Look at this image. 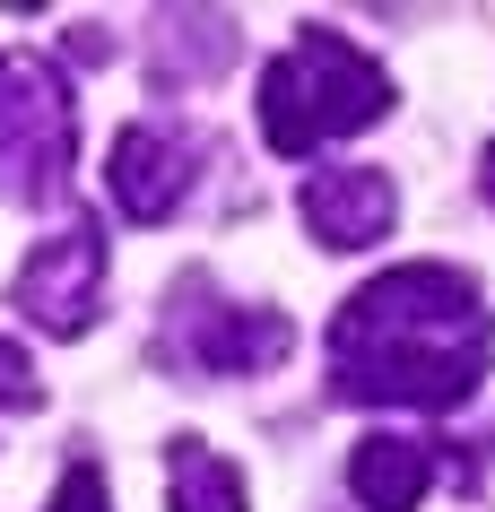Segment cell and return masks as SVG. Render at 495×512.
<instances>
[{
  "instance_id": "1",
  "label": "cell",
  "mask_w": 495,
  "mask_h": 512,
  "mask_svg": "<svg viewBox=\"0 0 495 512\" xmlns=\"http://www.w3.org/2000/svg\"><path fill=\"white\" fill-rule=\"evenodd\" d=\"M487 296L452 261L365 278L330 322V391L348 408H461L487 382Z\"/></svg>"
},
{
  "instance_id": "2",
  "label": "cell",
  "mask_w": 495,
  "mask_h": 512,
  "mask_svg": "<svg viewBox=\"0 0 495 512\" xmlns=\"http://www.w3.org/2000/svg\"><path fill=\"white\" fill-rule=\"evenodd\" d=\"M383 113H391V70L339 27H304L261 70V139H270L278 157L339 148V139L374 131Z\"/></svg>"
},
{
  "instance_id": "3",
  "label": "cell",
  "mask_w": 495,
  "mask_h": 512,
  "mask_svg": "<svg viewBox=\"0 0 495 512\" xmlns=\"http://www.w3.org/2000/svg\"><path fill=\"white\" fill-rule=\"evenodd\" d=\"M157 356L183 365V374H209V382H244V374H270L296 356V322L270 313V304H235L218 296V278L192 270L165 304V330H157Z\"/></svg>"
},
{
  "instance_id": "4",
  "label": "cell",
  "mask_w": 495,
  "mask_h": 512,
  "mask_svg": "<svg viewBox=\"0 0 495 512\" xmlns=\"http://www.w3.org/2000/svg\"><path fill=\"white\" fill-rule=\"evenodd\" d=\"M70 157H79V113L61 70L35 53H0V200L18 209L53 200L70 183Z\"/></svg>"
},
{
  "instance_id": "5",
  "label": "cell",
  "mask_w": 495,
  "mask_h": 512,
  "mask_svg": "<svg viewBox=\"0 0 495 512\" xmlns=\"http://www.w3.org/2000/svg\"><path fill=\"white\" fill-rule=\"evenodd\" d=\"M9 304L44 339H87L96 313H105V235H96V217H70L61 235L35 243L9 278Z\"/></svg>"
},
{
  "instance_id": "6",
  "label": "cell",
  "mask_w": 495,
  "mask_h": 512,
  "mask_svg": "<svg viewBox=\"0 0 495 512\" xmlns=\"http://www.w3.org/2000/svg\"><path fill=\"white\" fill-rule=\"evenodd\" d=\"M296 217H304V235L322 243V252H365V243L391 235L400 183H391L383 165H322V174H304Z\"/></svg>"
},
{
  "instance_id": "7",
  "label": "cell",
  "mask_w": 495,
  "mask_h": 512,
  "mask_svg": "<svg viewBox=\"0 0 495 512\" xmlns=\"http://www.w3.org/2000/svg\"><path fill=\"white\" fill-rule=\"evenodd\" d=\"M105 191L131 226H165L183 209V191H192V139L165 131V122H131L105 157Z\"/></svg>"
},
{
  "instance_id": "8",
  "label": "cell",
  "mask_w": 495,
  "mask_h": 512,
  "mask_svg": "<svg viewBox=\"0 0 495 512\" xmlns=\"http://www.w3.org/2000/svg\"><path fill=\"white\" fill-rule=\"evenodd\" d=\"M348 486H357L365 512H417L426 486H435V443H417V434H365L348 452Z\"/></svg>"
},
{
  "instance_id": "9",
  "label": "cell",
  "mask_w": 495,
  "mask_h": 512,
  "mask_svg": "<svg viewBox=\"0 0 495 512\" xmlns=\"http://www.w3.org/2000/svg\"><path fill=\"white\" fill-rule=\"evenodd\" d=\"M235 61V18H157V87H200Z\"/></svg>"
},
{
  "instance_id": "10",
  "label": "cell",
  "mask_w": 495,
  "mask_h": 512,
  "mask_svg": "<svg viewBox=\"0 0 495 512\" xmlns=\"http://www.w3.org/2000/svg\"><path fill=\"white\" fill-rule=\"evenodd\" d=\"M165 512H244V469L226 452H209V443H174Z\"/></svg>"
},
{
  "instance_id": "11",
  "label": "cell",
  "mask_w": 495,
  "mask_h": 512,
  "mask_svg": "<svg viewBox=\"0 0 495 512\" xmlns=\"http://www.w3.org/2000/svg\"><path fill=\"white\" fill-rule=\"evenodd\" d=\"M44 512H113L105 469H96V460H70V478L53 486V504H44Z\"/></svg>"
},
{
  "instance_id": "12",
  "label": "cell",
  "mask_w": 495,
  "mask_h": 512,
  "mask_svg": "<svg viewBox=\"0 0 495 512\" xmlns=\"http://www.w3.org/2000/svg\"><path fill=\"white\" fill-rule=\"evenodd\" d=\"M35 400H44V382H35L27 348H18V339H0V408H35Z\"/></svg>"
},
{
  "instance_id": "13",
  "label": "cell",
  "mask_w": 495,
  "mask_h": 512,
  "mask_svg": "<svg viewBox=\"0 0 495 512\" xmlns=\"http://www.w3.org/2000/svg\"><path fill=\"white\" fill-rule=\"evenodd\" d=\"M478 191H487V200H495V148H487V157H478Z\"/></svg>"
}]
</instances>
